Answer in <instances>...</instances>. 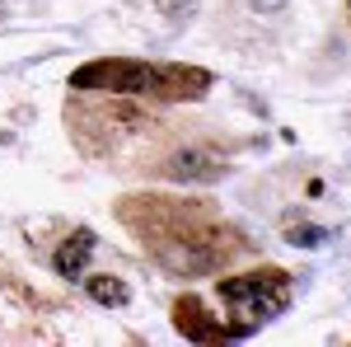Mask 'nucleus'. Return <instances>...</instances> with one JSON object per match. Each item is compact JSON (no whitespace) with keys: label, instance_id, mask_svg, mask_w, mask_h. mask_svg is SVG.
I'll use <instances>...</instances> for the list:
<instances>
[{"label":"nucleus","instance_id":"9","mask_svg":"<svg viewBox=\"0 0 351 347\" xmlns=\"http://www.w3.org/2000/svg\"><path fill=\"white\" fill-rule=\"evenodd\" d=\"M164 14H173V19H183V14H192L197 10V0H160Z\"/></svg>","mask_w":351,"mask_h":347},{"label":"nucleus","instance_id":"6","mask_svg":"<svg viewBox=\"0 0 351 347\" xmlns=\"http://www.w3.org/2000/svg\"><path fill=\"white\" fill-rule=\"evenodd\" d=\"M94 230H71L66 240L56 244V254H52V267H56V277H66V282H80L84 277V267H89V258H94Z\"/></svg>","mask_w":351,"mask_h":347},{"label":"nucleus","instance_id":"4","mask_svg":"<svg viewBox=\"0 0 351 347\" xmlns=\"http://www.w3.org/2000/svg\"><path fill=\"white\" fill-rule=\"evenodd\" d=\"M216 295L230 305V315H234L230 333L234 338H248L271 315H281V305L291 295V277L281 267H258V272H239V277H220Z\"/></svg>","mask_w":351,"mask_h":347},{"label":"nucleus","instance_id":"3","mask_svg":"<svg viewBox=\"0 0 351 347\" xmlns=\"http://www.w3.org/2000/svg\"><path fill=\"white\" fill-rule=\"evenodd\" d=\"M192 122H183V132H164V122L150 127V141L155 150H141L136 155V169L141 174H155V179H169V183H211L230 169V146L216 141V136L188 132Z\"/></svg>","mask_w":351,"mask_h":347},{"label":"nucleus","instance_id":"10","mask_svg":"<svg viewBox=\"0 0 351 347\" xmlns=\"http://www.w3.org/2000/svg\"><path fill=\"white\" fill-rule=\"evenodd\" d=\"M248 5H253V10H258V14H276V10H281V5H286V0H248Z\"/></svg>","mask_w":351,"mask_h":347},{"label":"nucleus","instance_id":"5","mask_svg":"<svg viewBox=\"0 0 351 347\" xmlns=\"http://www.w3.org/2000/svg\"><path fill=\"white\" fill-rule=\"evenodd\" d=\"M173 324L188 333L192 343H225V338H230V324H216L197 295H178V305H173Z\"/></svg>","mask_w":351,"mask_h":347},{"label":"nucleus","instance_id":"2","mask_svg":"<svg viewBox=\"0 0 351 347\" xmlns=\"http://www.w3.org/2000/svg\"><path fill=\"white\" fill-rule=\"evenodd\" d=\"M71 89L80 94H127V99H150V104H178V99H202L211 89V76L197 66H155V61H94L71 76Z\"/></svg>","mask_w":351,"mask_h":347},{"label":"nucleus","instance_id":"8","mask_svg":"<svg viewBox=\"0 0 351 347\" xmlns=\"http://www.w3.org/2000/svg\"><path fill=\"white\" fill-rule=\"evenodd\" d=\"M291 240L304 244V249H314V244H324V230H314V225H295V230H291Z\"/></svg>","mask_w":351,"mask_h":347},{"label":"nucleus","instance_id":"7","mask_svg":"<svg viewBox=\"0 0 351 347\" xmlns=\"http://www.w3.org/2000/svg\"><path fill=\"white\" fill-rule=\"evenodd\" d=\"M84 291L94 295L99 305H108V310H122V305L132 300V287H127L117 272H94V277L84 272Z\"/></svg>","mask_w":351,"mask_h":347},{"label":"nucleus","instance_id":"1","mask_svg":"<svg viewBox=\"0 0 351 347\" xmlns=\"http://www.w3.org/2000/svg\"><path fill=\"white\" fill-rule=\"evenodd\" d=\"M112 212L141 240V249L173 277H211L248 254V235L230 225L225 212L206 197L127 192L117 197Z\"/></svg>","mask_w":351,"mask_h":347},{"label":"nucleus","instance_id":"11","mask_svg":"<svg viewBox=\"0 0 351 347\" xmlns=\"http://www.w3.org/2000/svg\"><path fill=\"white\" fill-rule=\"evenodd\" d=\"M347 14H351V0H347Z\"/></svg>","mask_w":351,"mask_h":347}]
</instances>
